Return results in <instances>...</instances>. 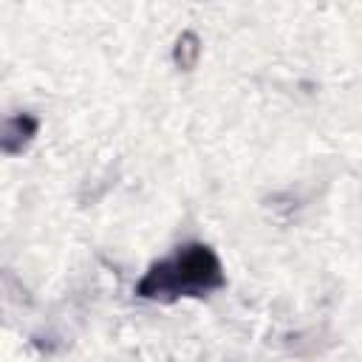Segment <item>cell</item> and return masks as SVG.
<instances>
[{
	"label": "cell",
	"mask_w": 362,
	"mask_h": 362,
	"mask_svg": "<svg viewBox=\"0 0 362 362\" xmlns=\"http://www.w3.org/2000/svg\"><path fill=\"white\" fill-rule=\"evenodd\" d=\"M226 283L221 257L206 243H184L170 257L153 263L136 286L144 300L173 303L178 297H204Z\"/></svg>",
	"instance_id": "obj_1"
}]
</instances>
